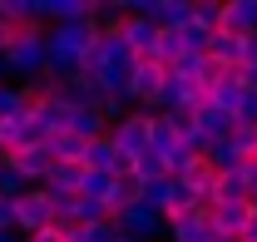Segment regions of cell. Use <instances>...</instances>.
Wrapping results in <instances>:
<instances>
[{"instance_id": "obj_30", "label": "cell", "mask_w": 257, "mask_h": 242, "mask_svg": "<svg viewBox=\"0 0 257 242\" xmlns=\"http://www.w3.org/2000/svg\"><path fill=\"white\" fill-rule=\"evenodd\" d=\"M20 242H64V232H55V227H40V232H30V237H20Z\"/></svg>"}, {"instance_id": "obj_33", "label": "cell", "mask_w": 257, "mask_h": 242, "mask_svg": "<svg viewBox=\"0 0 257 242\" xmlns=\"http://www.w3.org/2000/svg\"><path fill=\"white\" fill-rule=\"evenodd\" d=\"M0 45H5V25H0Z\"/></svg>"}, {"instance_id": "obj_12", "label": "cell", "mask_w": 257, "mask_h": 242, "mask_svg": "<svg viewBox=\"0 0 257 242\" xmlns=\"http://www.w3.org/2000/svg\"><path fill=\"white\" fill-rule=\"evenodd\" d=\"M193 129L208 139V144H218V139H227L232 134V114H223V109H213V104H203L198 114H193Z\"/></svg>"}, {"instance_id": "obj_21", "label": "cell", "mask_w": 257, "mask_h": 242, "mask_svg": "<svg viewBox=\"0 0 257 242\" xmlns=\"http://www.w3.org/2000/svg\"><path fill=\"white\" fill-rule=\"evenodd\" d=\"M208 163H213V173H227V168H237L242 163V153L232 149V139H218V144H208V153H203Z\"/></svg>"}, {"instance_id": "obj_22", "label": "cell", "mask_w": 257, "mask_h": 242, "mask_svg": "<svg viewBox=\"0 0 257 242\" xmlns=\"http://www.w3.org/2000/svg\"><path fill=\"white\" fill-rule=\"evenodd\" d=\"M109 188H114L109 173H89V168H79V193H74V198H94V203H104Z\"/></svg>"}, {"instance_id": "obj_23", "label": "cell", "mask_w": 257, "mask_h": 242, "mask_svg": "<svg viewBox=\"0 0 257 242\" xmlns=\"http://www.w3.org/2000/svg\"><path fill=\"white\" fill-rule=\"evenodd\" d=\"M25 188H30V183L15 173V163H10V158H0V198H5V203H15Z\"/></svg>"}, {"instance_id": "obj_14", "label": "cell", "mask_w": 257, "mask_h": 242, "mask_svg": "<svg viewBox=\"0 0 257 242\" xmlns=\"http://www.w3.org/2000/svg\"><path fill=\"white\" fill-rule=\"evenodd\" d=\"M104 129H109V124H104L99 109H69V124H64V134H74V139H84V144H89V139H104Z\"/></svg>"}, {"instance_id": "obj_13", "label": "cell", "mask_w": 257, "mask_h": 242, "mask_svg": "<svg viewBox=\"0 0 257 242\" xmlns=\"http://www.w3.org/2000/svg\"><path fill=\"white\" fill-rule=\"evenodd\" d=\"M50 198H74L79 193V168L74 163H50V173H45V183H40Z\"/></svg>"}, {"instance_id": "obj_31", "label": "cell", "mask_w": 257, "mask_h": 242, "mask_svg": "<svg viewBox=\"0 0 257 242\" xmlns=\"http://www.w3.org/2000/svg\"><path fill=\"white\" fill-rule=\"evenodd\" d=\"M0 242H20V237H15V232H0Z\"/></svg>"}, {"instance_id": "obj_3", "label": "cell", "mask_w": 257, "mask_h": 242, "mask_svg": "<svg viewBox=\"0 0 257 242\" xmlns=\"http://www.w3.org/2000/svg\"><path fill=\"white\" fill-rule=\"evenodd\" d=\"M149 119H154V114H144V109H128L119 124H109V129H104V139L119 149V158H128V163H134L139 153H149Z\"/></svg>"}, {"instance_id": "obj_18", "label": "cell", "mask_w": 257, "mask_h": 242, "mask_svg": "<svg viewBox=\"0 0 257 242\" xmlns=\"http://www.w3.org/2000/svg\"><path fill=\"white\" fill-rule=\"evenodd\" d=\"M30 114V94L25 84H0V124L5 119H25Z\"/></svg>"}, {"instance_id": "obj_29", "label": "cell", "mask_w": 257, "mask_h": 242, "mask_svg": "<svg viewBox=\"0 0 257 242\" xmlns=\"http://www.w3.org/2000/svg\"><path fill=\"white\" fill-rule=\"evenodd\" d=\"M0 232H15V203L0 198Z\"/></svg>"}, {"instance_id": "obj_4", "label": "cell", "mask_w": 257, "mask_h": 242, "mask_svg": "<svg viewBox=\"0 0 257 242\" xmlns=\"http://www.w3.org/2000/svg\"><path fill=\"white\" fill-rule=\"evenodd\" d=\"M109 222H114V232H124V237H134V242H163V232H168V217L154 212L149 203H134V208L114 212Z\"/></svg>"}, {"instance_id": "obj_34", "label": "cell", "mask_w": 257, "mask_h": 242, "mask_svg": "<svg viewBox=\"0 0 257 242\" xmlns=\"http://www.w3.org/2000/svg\"><path fill=\"white\" fill-rule=\"evenodd\" d=\"M0 84H5V74H0Z\"/></svg>"}, {"instance_id": "obj_1", "label": "cell", "mask_w": 257, "mask_h": 242, "mask_svg": "<svg viewBox=\"0 0 257 242\" xmlns=\"http://www.w3.org/2000/svg\"><path fill=\"white\" fill-rule=\"evenodd\" d=\"M94 40H99V25H94V20L50 25V30H45V74H55V79H69V74H79L84 55L94 50Z\"/></svg>"}, {"instance_id": "obj_8", "label": "cell", "mask_w": 257, "mask_h": 242, "mask_svg": "<svg viewBox=\"0 0 257 242\" xmlns=\"http://www.w3.org/2000/svg\"><path fill=\"white\" fill-rule=\"evenodd\" d=\"M242 94H247L242 74H237V69H223V74L208 84V104L223 109V114H237V109H242Z\"/></svg>"}, {"instance_id": "obj_19", "label": "cell", "mask_w": 257, "mask_h": 242, "mask_svg": "<svg viewBox=\"0 0 257 242\" xmlns=\"http://www.w3.org/2000/svg\"><path fill=\"white\" fill-rule=\"evenodd\" d=\"M218 20H223V0H193V30H203V35H213L218 30Z\"/></svg>"}, {"instance_id": "obj_28", "label": "cell", "mask_w": 257, "mask_h": 242, "mask_svg": "<svg viewBox=\"0 0 257 242\" xmlns=\"http://www.w3.org/2000/svg\"><path fill=\"white\" fill-rule=\"evenodd\" d=\"M247 64H257V35L242 40V60H237V69H247Z\"/></svg>"}, {"instance_id": "obj_5", "label": "cell", "mask_w": 257, "mask_h": 242, "mask_svg": "<svg viewBox=\"0 0 257 242\" xmlns=\"http://www.w3.org/2000/svg\"><path fill=\"white\" fill-rule=\"evenodd\" d=\"M159 89H163V69L149 55L144 60H134V74H128V89H124V99L134 104V109H144V114H154V99H159Z\"/></svg>"}, {"instance_id": "obj_32", "label": "cell", "mask_w": 257, "mask_h": 242, "mask_svg": "<svg viewBox=\"0 0 257 242\" xmlns=\"http://www.w3.org/2000/svg\"><path fill=\"white\" fill-rule=\"evenodd\" d=\"M213 242H237V237H213Z\"/></svg>"}, {"instance_id": "obj_2", "label": "cell", "mask_w": 257, "mask_h": 242, "mask_svg": "<svg viewBox=\"0 0 257 242\" xmlns=\"http://www.w3.org/2000/svg\"><path fill=\"white\" fill-rule=\"evenodd\" d=\"M0 74H5V84L10 79H40L45 74V25H25V30L5 35V45H0Z\"/></svg>"}, {"instance_id": "obj_15", "label": "cell", "mask_w": 257, "mask_h": 242, "mask_svg": "<svg viewBox=\"0 0 257 242\" xmlns=\"http://www.w3.org/2000/svg\"><path fill=\"white\" fill-rule=\"evenodd\" d=\"M45 153H50V163H84V139H74V134H50L45 139Z\"/></svg>"}, {"instance_id": "obj_36", "label": "cell", "mask_w": 257, "mask_h": 242, "mask_svg": "<svg viewBox=\"0 0 257 242\" xmlns=\"http://www.w3.org/2000/svg\"><path fill=\"white\" fill-rule=\"evenodd\" d=\"M252 163H257V158H252Z\"/></svg>"}, {"instance_id": "obj_27", "label": "cell", "mask_w": 257, "mask_h": 242, "mask_svg": "<svg viewBox=\"0 0 257 242\" xmlns=\"http://www.w3.org/2000/svg\"><path fill=\"white\" fill-rule=\"evenodd\" d=\"M232 124H257V89L242 94V109L232 114Z\"/></svg>"}, {"instance_id": "obj_20", "label": "cell", "mask_w": 257, "mask_h": 242, "mask_svg": "<svg viewBox=\"0 0 257 242\" xmlns=\"http://www.w3.org/2000/svg\"><path fill=\"white\" fill-rule=\"evenodd\" d=\"M128 173H134L139 183H159V178H168V168H163V158H159L154 149H149V153H139V158L128 163Z\"/></svg>"}, {"instance_id": "obj_7", "label": "cell", "mask_w": 257, "mask_h": 242, "mask_svg": "<svg viewBox=\"0 0 257 242\" xmlns=\"http://www.w3.org/2000/svg\"><path fill=\"white\" fill-rule=\"evenodd\" d=\"M163 242H213V227H208V208H183L168 217V232Z\"/></svg>"}, {"instance_id": "obj_26", "label": "cell", "mask_w": 257, "mask_h": 242, "mask_svg": "<svg viewBox=\"0 0 257 242\" xmlns=\"http://www.w3.org/2000/svg\"><path fill=\"white\" fill-rule=\"evenodd\" d=\"M232 173H237V178L247 183V203H252V198H257V163H252V158H242V163H237Z\"/></svg>"}, {"instance_id": "obj_24", "label": "cell", "mask_w": 257, "mask_h": 242, "mask_svg": "<svg viewBox=\"0 0 257 242\" xmlns=\"http://www.w3.org/2000/svg\"><path fill=\"white\" fill-rule=\"evenodd\" d=\"M89 222H109V208L94 198H74V227H89Z\"/></svg>"}, {"instance_id": "obj_6", "label": "cell", "mask_w": 257, "mask_h": 242, "mask_svg": "<svg viewBox=\"0 0 257 242\" xmlns=\"http://www.w3.org/2000/svg\"><path fill=\"white\" fill-rule=\"evenodd\" d=\"M40 227H50V193L45 188H25L15 198V237H30Z\"/></svg>"}, {"instance_id": "obj_16", "label": "cell", "mask_w": 257, "mask_h": 242, "mask_svg": "<svg viewBox=\"0 0 257 242\" xmlns=\"http://www.w3.org/2000/svg\"><path fill=\"white\" fill-rule=\"evenodd\" d=\"M213 203H247V183L237 178L232 168L218 173V178H213V193H208V208H213Z\"/></svg>"}, {"instance_id": "obj_10", "label": "cell", "mask_w": 257, "mask_h": 242, "mask_svg": "<svg viewBox=\"0 0 257 242\" xmlns=\"http://www.w3.org/2000/svg\"><path fill=\"white\" fill-rule=\"evenodd\" d=\"M242 222H247V203H213L208 208L213 237H242Z\"/></svg>"}, {"instance_id": "obj_17", "label": "cell", "mask_w": 257, "mask_h": 242, "mask_svg": "<svg viewBox=\"0 0 257 242\" xmlns=\"http://www.w3.org/2000/svg\"><path fill=\"white\" fill-rule=\"evenodd\" d=\"M134 203H139V178H134V173H119L114 188H109V198H104V208H109V217H114V212L134 208Z\"/></svg>"}, {"instance_id": "obj_9", "label": "cell", "mask_w": 257, "mask_h": 242, "mask_svg": "<svg viewBox=\"0 0 257 242\" xmlns=\"http://www.w3.org/2000/svg\"><path fill=\"white\" fill-rule=\"evenodd\" d=\"M218 30H223V35H237V40L257 35V0H223V20H218Z\"/></svg>"}, {"instance_id": "obj_11", "label": "cell", "mask_w": 257, "mask_h": 242, "mask_svg": "<svg viewBox=\"0 0 257 242\" xmlns=\"http://www.w3.org/2000/svg\"><path fill=\"white\" fill-rule=\"evenodd\" d=\"M159 30H188L193 20V0H154V15H149Z\"/></svg>"}, {"instance_id": "obj_25", "label": "cell", "mask_w": 257, "mask_h": 242, "mask_svg": "<svg viewBox=\"0 0 257 242\" xmlns=\"http://www.w3.org/2000/svg\"><path fill=\"white\" fill-rule=\"evenodd\" d=\"M232 149L242 153V158H257V124H232Z\"/></svg>"}, {"instance_id": "obj_35", "label": "cell", "mask_w": 257, "mask_h": 242, "mask_svg": "<svg viewBox=\"0 0 257 242\" xmlns=\"http://www.w3.org/2000/svg\"><path fill=\"white\" fill-rule=\"evenodd\" d=\"M252 208H257V198H252Z\"/></svg>"}]
</instances>
